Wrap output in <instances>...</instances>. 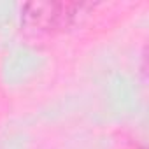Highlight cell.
Listing matches in <instances>:
<instances>
[{
	"label": "cell",
	"instance_id": "1",
	"mask_svg": "<svg viewBox=\"0 0 149 149\" xmlns=\"http://www.w3.org/2000/svg\"><path fill=\"white\" fill-rule=\"evenodd\" d=\"M90 9L93 6L83 2H33L23 7L21 21L37 35H51L74 26Z\"/></svg>",
	"mask_w": 149,
	"mask_h": 149
}]
</instances>
